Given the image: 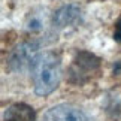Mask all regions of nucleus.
I'll return each mask as SVG.
<instances>
[{
  "mask_svg": "<svg viewBox=\"0 0 121 121\" xmlns=\"http://www.w3.org/2000/svg\"><path fill=\"white\" fill-rule=\"evenodd\" d=\"M100 66V61L96 55H93L87 51H81L76 54L70 69V79L73 82L82 84L90 79L91 73H94Z\"/></svg>",
  "mask_w": 121,
  "mask_h": 121,
  "instance_id": "3",
  "label": "nucleus"
},
{
  "mask_svg": "<svg viewBox=\"0 0 121 121\" xmlns=\"http://www.w3.org/2000/svg\"><path fill=\"white\" fill-rule=\"evenodd\" d=\"M42 121H90L82 109L73 105H57L42 115Z\"/></svg>",
  "mask_w": 121,
  "mask_h": 121,
  "instance_id": "4",
  "label": "nucleus"
},
{
  "mask_svg": "<svg viewBox=\"0 0 121 121\" xmlns=\"http://www.w3.org/2000/svg\"><path fill=\"white\" fill-rule=\"evenodd\" d=\"M112 70H114L115 75H121V61H117V63L114 64V69H112Z\"/></svg>",
  "mask_w": 121,
  "mask_h": 121,
  "instance_id": "8",
  "label": "nucleus"
},
{
  "mask_svg": "<svg viewBox=\"0 0 121 121\" xmlns=\"http://www.w3.org/2000/svg\"><path fill=\"white\" fill-rule=\"evenodd\" d=\"M3 121H36V114L26 103H13L4 111Z\"/></svg>",
  "mask_w": 121,
  "mask_h": 121,
  "instance_id": "6",
  "label": "nucleus"
},
{
  "mask_svg": "<svg viewBox=\"0 0 121 121\" xmlns=\"http://www.w3.org/2000/svg\"><path fill=\"white\" fill-rule=\"evenodd\" d=\"M40 57L38 42H24L12 51L9 57V69L13 72H27L33 70Z\"/></svg>",
  "mask_w": 121,
  "mask_h": 121,
  "instance_id": "2",
  "label": "nucleus"
},
{
  "mask_svg": "<svg viewBox=\"0 0 121 121\" xmlns=\"http://www.w3.org/2000/svg\"><path fill=\"white\" fill-rule=\"evenodd\" d=\"M114 38H115L117 42L121 43V20L117 22V30H115V33H114Z\"/></svg>",
  "mask_w": 121,
  "mask_h": 121,
  "instance_id": "7",
  "label": "nucleus"
},
{
  "mask_svg": "<svg viewBox=\"0 0 121 121\" xmlns=\"http://www.w3.org/2000/svg\"><path fill=\"white\" fill-rule=\"evenodd\" d=\"M35 93L38 96H48L57 88L61 78L60 58L54 52H43L31 70Z\"/></svg>",
  "mask_w": 121,
  "mask_h": 121,
  "instance_id": "1",
  "label": "nucleus"
},
{
  "mask_svg": "<svg viewBox=\"0 0 121 121\" xmlns=\"http://www.w3.org/2000/svg\"><path fill=\"white\" fill-rule=\"evenodd\" d=\"M81 20V11L73 4H66V6H61L57 12L54 13L52 17V24L58 29H63V27L76 24L78 21Z\"/></svg>",
  "mask_w": 121,
  "mask_h": 121,
  "instance_id": "5",
  "label": "nucleus"
}]
</instances>
